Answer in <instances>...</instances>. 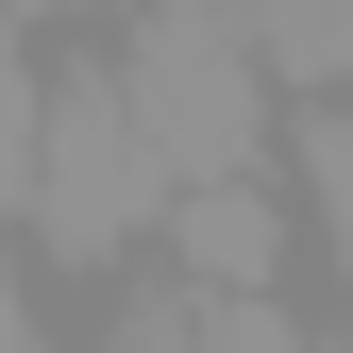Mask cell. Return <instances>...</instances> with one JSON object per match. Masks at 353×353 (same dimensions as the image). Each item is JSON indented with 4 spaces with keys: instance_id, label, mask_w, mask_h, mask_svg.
Listing matches in <instances>:
<instances>
[{
    "instance_id": "obj_3",
    "label": "cell",
    "mask_w": 353,
    "mask_h": 353,
    "mask_svg": "<svg viewBox=\"0 0 353 353\" xmlns=\"http://www.w3.org/2000/svg\"><path fill=\"white\" fill-rule=\"evenodd\" d=\"M168 252H185V270H219V286H286L303 219L270 202V168H219V185H185V202H168Z\"/></svg>"
},
{
    "instance_id": "obj_5",
    "label": "cell",
    "mask_w": 353,
    "mask_h": 353,
    "mask_svg": "<svg viewBox=\"0 0 353 353\" xmlns=\"http://www.w3.org/2000/svg\"><path fill=\"white\" fill-rule=\"evenodd\" d=\"M252 51L286 68V101H320V84H353V0H236Z\"/></svg>"
},
{
    "instance_id": "obj_7",
    "label": "cell",
    "mask_w": 353,
    "mask_h": 353,
    "mask_svg": "<svg viewBox=\"0 0 353 353\" xmlns=\"http://www.w3.org/2000/svg\"><path fill=\"white\" fill-rule=\"evenodd\" d=\"M34 336V286H17V252H0V353H17Z\"/></svg>"
},
{
    "instance_id": "obj_8",
    "label": "cell",
    "mask_w": 353,
    "mask_h": 353,
    "mask_svg": "<svg viewBox=\"0 0 353 353\" xmlns=\"http://www.w3.org/2000/svg\"><path fill=\"white\" fill-rule=\"evenodd\" d=\"M17 17H101V0H17Z\"/></svg>"
},
{
    "instance_id": "obj_6",
    "label": "cell",
    "mask_w": 353,
    "mask_h": 353,
    "mask_svg": "<svg viewBox=\"0 0 353 353\" xmlns=\"http://www.w3.org/2000/svg\"><path fill=\"white\" fill-rule=\"evenodd\" d=\"M34 135H51V68H34V17L0 0V202L34 185Z\"/></svg>"
},
{
    "instance_id": "obj_4",
    "label": "cell",
    "mask_w": 353,
    "mask_h": 353,
    "mask_svg": "<svg viewBox=\"0 0 353 353\" xmlns=\"http://www.w3.org/2000/svg\"><path fill=\"white\" fill-rule=\"evenodd\" d=\"M286 185H303V236H320V270L353 286V84H320V101L286 118Z\"/></svg>"
},
{
    "instance_id": "obj_1",
    "label": "cell",
    "mask_w": 353,
    "mask_h": 353,
    "mask_svg": "<svg viewBox=\"0 0 353 353\" xmlns=\"http://www.w3.org/2000/svg\"><path fill=\"white\" fill-rule=\"evenodd\" d=\"M168 202H185V168L152 152V118L118 101V51L101 68H51V135H34V252H51L68 286H101V270H135V252H168Z\"/></svg>"
},
{
    "instance_id": "obj_2",
    "label": "cell",
    "mask_w": 353,
    "mask_h": 353,
    "mask_svg": "<svg viewBox=\"0 0 353 353\" xmlns=\"http://www.w3.org/2000/svg\"><path fill=\"white\" fill-rule=\"evenodd\" d=\"M118 101L152 118V152L185 168V185L270 168V135H286V68L252 51L236 0H135V34H118Z\"/></svg>"
}]
</instances>
